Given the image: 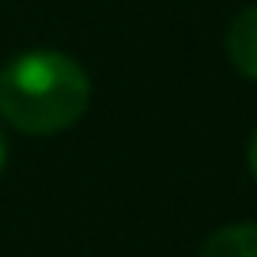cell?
<instances>
[{
    "instance_id": "cell-1",
    "label": "cell",
    "mask_w": 257,
    "mask_h": 257,
    "mask_svg": "<svg viewBox=\"0 0 257 257\" xmlns=\"http://www.w3.org/2000/svg\"><path fill=\"white\" fill-rule=\"evenodd\" d=\"M91 102V80L80 61L34 49L0 68V117L19 133L53 137L83 117Z\"/></svg>"
},
{
    "instance_id": "cell-2",
    "label": "cell",
    "mask_w": 257,
    "mask_h": 257,
    "mask_svg": "<svg viewBox=\"0 0 257 257\" xmlns=\"http://www.w3.org/2000/svg\"><path fill=\"white\" fill-rule=\"evenodd\" d=\"M227 53H231V64L242 76L257 80V4L246 8L227 31Z\"/></svg>"
},
{
    "instance_id": "cell-3",
    "label": "cell",
    "mask_w": 257,
    "mask_h": 257,
    "mask_svg": "<svg viewBox=\"0 0 257 257\" xmlns=\"http://www.w3.org/2000/svg\"><path fill=\"white\" fill-rule=\"evenodd\" d=\"M201 257H257V223L219 227L201 246Z\"/></svg>"
},
{
    "instance_id": "cell-4",
    "label": "cell",
    "mask_w": 257,
    "mask_h": 257,
    "mask_svg": "<svg viewBox=\"0 0 257 257\" xmlns=\"http://www.w3.org/2000/svg\"><path fill=\"white\" fill-rule=\"evenodd\" d=\"M246 159H249V174L257 178V128H253V137H249V152H246Z\"/></svg>"
},
{
    "instance_id": "cell-5",
    "label": "cell",
    "mask_w": 257,
    "mask_h": 257,
    "mask_svg": "<svg viewBox=\"0 0 257 257\" xmlns=\"http://www.w3.org/2000/svg\"><path fill=\"white\" fill-rule=\"evenodd\" d=\"M4 163H8V140H4V133H0V170H4Z\"/></svg>"
}]
</instances>
